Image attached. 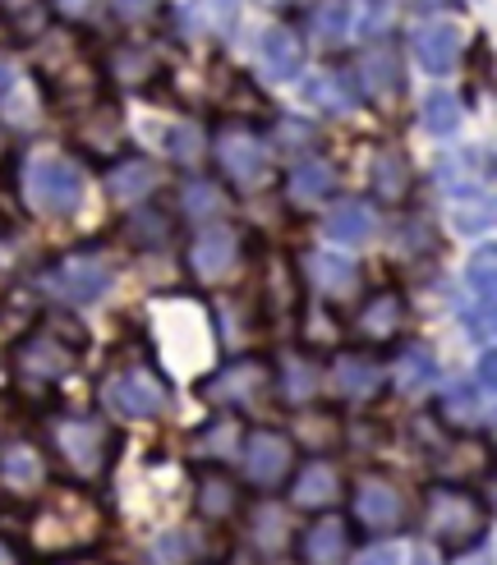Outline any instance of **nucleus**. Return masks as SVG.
<instances>
[{
  "mask_svg": "<svg viewBox=\"0 0 497 565\" xmlns=\"http://www.w3.org/2000/svg\"><path fill=\"white\" fill-rule=\"evenodd\" d=\"M6 161H10V129L0 125V171H6Z\"/></svg>",
  "mask_w": 497,
  "mask_h": 565,
  "instance_id": "864d4df0",
  "label": "nucleus"
},
{
  "mask_svg": "<svg viewBox=\"0 0 497 565\" xmlns=\"http://www.w3.org/2000/svg\"><path fill=\"white\" fill-rule=\"evenodd\" d=\"M254 61H258V74L267 83H295L299 70H304V38H299V28H290V23L263 28L258 46H254Z\"/></svg>",
  "mask_w": 497,
  "mask_h": 565,
  "instance_id": "bb28decb",
  "label": "nucleus"
},
{
  "mask_svg": "<svg viewBox=\"0 0 497 565\" xmlns=\"http://www.w3.org/2000/svg\"><path fill=\"white\" fill-rule=\"evenodd\" d=\"M161 14V0H110V19L120 28H148Z\"/></svg>",
  "mask_w": 497,
  "mask_h": 565,
  "instance_id": "de8ad7c7",
  "label": "nucleus"
},
{
  "mask_svg": "<svg viewBox=\"0 0 497 565\" xmlns=\"http://www.w3.org/2000/svg\"><path fill=\"white\" fill-rule=\"evenodd\" d=\"M97 401L106 405L110 418L152 423L166 414V405H171V386H166V377L157 369H148V363H125V369L102 377Z\"/></svg>",
  "mask_w": 497,
  "mask_h": 565,
  "instance_id": "6e6552de",
  "label": "nucleus"
},
{
  "mask_svg": "<svg viewBox=\"0 0 497 565\" xmlns=\"http://www.w3.org/2000/svg\"><path fill=\"white\" fill-rule=\"evenodd\" d=\"M295 267V280L299 290H309L318 303L337 308V303H350L364 286V271H359L355 258H341V253H322V248H304L299 258L290 263Z\"/></svg>",
  "mask_w": 497,
  "mask_h": 565,
  "instance_id": "4468645a",
  "label": "nucleus"
},
{
  "mask_svg": "<svg viewBox=\"0 0 497 565\" xmlns=\"http://www.w3.org/2000/svg\"><path fill=\"white\" fill-rule=\"evenodd\" d=\"M46 456L28 437H0V488L10 497H38L46 488Z\"/></svg>",
  "mask_w": 497,
  "mask_h": 565,
  "instance_id": "393cba45",
  "label": "nucleus"
},
{
  "mask_svg": "<svg viewBox=\"0 0 497 565\" xmlns=\"http://www.w3.org/2000/svg\"><path fill=\"white\" fill-rule=\"evenodd\" d=\"M0 38H6V33H0Z\"/></svg>",
  "mask_w": 497,
  "mask_h": 565,
  "instance_id": "13d9d810",
  "label": "nucleus"
},
{
  "mask_svg": "<svg viewBox=\"0 0 497 565\" xmlns=\"http://www.w3.org/2000/svg\"><path fill=\"white\" fill-rule=\"evenodd\" d=\"M405 327H410V303H405V295L392 290V286L369 290L364 303L355 308V335H359V345L387 350V345L401 341Z\"/></svg>",
  "mask_w": 497,
  "mask_h": 565,
  "instance_id": "a211bd4d",
  "label": "nucleus"
},
{
  "mask_svg": "<svg viewBox=\"0 0 497 565\" xmlns=\"http://www.w3.org/2000/svg\"><path fill=\"white\" fill-rule=\"evenodd\" d=\"M120 244H129L134 253H161V248H171L176 235H180V221L171 207H161V203H138L129 216H120Z\"/></svg>",
  "mask_w": 497,
  "mask_h": 565,
  "instance_id": "c85d7f7f",
  "label": "nucleus"
},
{
  "mask_svg": "<svg viewBox=\"0 0 497 565\" xmlns=\"http://www.w3.org/2000/svg\"><path fill=\"white\" fill-rule=\"evenodd\" d=\"M369 189H373V198L382 207H401L405 198L414 193V161H410V152L396 148V143L373 148V157H369Z\"/></svg>",
  "mask_w": 497,
  "mask_h": 565,
  "instance_id": "7c9ffc66",
  "label": "nucleus"
},
{
  "mask_svg": "<svg viewBox=\"0 0 497 565\" xmlns=\"http://www.w3.org/2000/svg\"><path fill=\"white\" fill-rule=\"evenodd\" d=\"M392 23H396V0H359V6H350V33L369 38V46L387 42Z\"/></svg>",
  "mask_w": 497,
  "mask_h": 565,
  "instance_id": "37998d69",
  "label": "nucleus"
},
{
  "mask_svg": "<svg viewBox=\"0 0 497 565\" xmlns=\"http://www.w3.org/2000/svg\"><path fill=\"white\" fill-rule=\"evenodd\" d=\"M493 267H497V248H493V244H484L475 258L465 263L461 318H465V327H469V335H475V341H488V335H493V290H497Z\"/></svg>",
  "mask_w": 497,
  "mask_h": 565,
  "instance_id": "aec40b11",
  "label": "nucleus"
},
{
  "mask_svg": "<svg viewBox=\"0 0 497 565\" xmlns=\"http://www.w3.org/2000/svg\"><path fill=\"white\" fill-rule=\"evenodd\" d=\"M405 46H410L414 65H420L424 74L442 78V74H452V70L465 61V46H469V38H465V28H461L456 19H447V14H433V19H424V23H414V28H410Z\"/></svg>",
  "mask_w": 497,
  "mask_h": 565,
  "instance_id": "dca6fc26",
  "label": "nucleus"
},
{
  "mask_svg": "<svg viewBox=\"0 0 497 565\" xmlns=\"http://www.w3.org/2000/svg\"><path fill=\"white\" fill-rule=\"evenodd\" d=\"M272 391L282 395L290 409H309L318 401V391H322V359L309 345L286 350L272 363Z\"/></svg>",
  "mask_w": 497,
  "mask_h": 565,
  "instance_id": "412c9836",
  "label": "nucleus"
},
{
  "mask_svg": "<svg viewBox=\"0 0 497 565\" xmlns=\"http://www.w3.org/2000/svg\"><path fill=\"white\" fill-rule=\"evenodd\" d=\"M28 74L38 78L46 102H93L102 97V74H97V51L83 42L78 28L70 23H46L38 33V51Z\"/></svg>",
  "mask_w": 497,
  "mask_h": 565,
  "instance_id": "f257e3e1",
  "label": "nucleus"
},
{
  "mask_svg": "<svg viewBox=\"0 0 497 565\" xmlns=\"http://www.w3.org/2000/svg\"><path fill=\"white\" fill-rule=\"evenodd\" d=\"M373 225H378V216H373V207L364 203V198H341V203L322 216V235L337 248H355V244H364L373 235Z\"/></svg>",
  "mask_w": 497,
  "mask_h": 565,
  "instance_id": "f704fd0d",
  "label": "nucleus"
},
{
  "mask_svg": "<svg viewBox=\"0 0 497 565\" xmlns=\"http://www.w3.org/2000/svg\"><path fill=\"white\" fill-rule=\"evenodd\" d=\"M70 143L88 161H97L102 171L116 157H125V110H120V102L106 97V93L83 102L78 116H74V129H70Z\"/></svg>",
  "mask_w": 497,
  "mask_h": 565,
  "instance_id": "f8f14e48",
  "label": "nucleus"
},
{
  "mask_svg": "<svg viewBox=\"0 0 497 565\" xmlns=\"http://www.w3.org/2000/svg\"><path fill=\"white\" fill-rule=\"evenodd\" d=\"M341 492H346V478H341V469L331 465L327 456H314V460L295 465L290 478H286L290 511H309V515L331 511V505L341 501Z\"/></svg>",
  "mask_w": 497,
  "mask_h": 565,
  "instance_id": "6ab92c4d",
  "label": "nucleus"
},
{
  "mask_svg": "<svg viewBox=\"0 0 497 565\" xmlns=\"http://www.w3.org/2000/svg\"><path fill=\"white\" fill-rule=\"evenodd\" d=\"M97 74L120 93H152L166 78V55L148 38H120L97 55Z\"/></svg>",
  "mask_w": 497,
  "mask_h": 565,
  "instance_id": "ddd939ff",
  "label": "nucleus"
},
{
  "mask_svg": "<svg viewBox=\"0 0 497 565\" xmlns=\"http://www.w3.org/2000/svg\"><path fill=\"white\" fill-rule=\"evenodd\" d=\"M387 386H396L405 401H424V395H433L442 386V373H437V359L433 350L424 345H405L396 354V363L387 369Z\"/></svg>",
  "mask_w": 497,
  "mask_h": 565,
  "instance_id": "473e14b6",
  "label": "nucleus"
},
{
  "mask_svg": "<svg viewBox=\"0 0 497 565\" xmlns=\"http://www.w3.org/2000/svg\"><path fill=\"white\" fill-rule=\"evenodd\" d=\"M240 505H244V488H240V478L226 473V465H203L193 473V511H199L203 524L235 520Z\"/></svg>",
  "mask_w": 497,
  "mask_h": 565,
  "instance_id": "cd10ccee",
  "label": "nucleus"
},
{
  "mask_svg": "<svg viewBox=\"0 0 497 565\" xmlns=\"http://www.w3.org/2000/svg\"><path fill=\"white\" fill-rule=\"evenodd\" d=\"M199 395L208 405H216L221 414H248L258 409L272 391V359H258V354H240L231 363H221V369H212L203 382H199Z\"/></svg>",
  "mask_w": 497,
  "mask_h": 565,
  "instance_id": "1a4fd4ad",
  "label": "nucleus"
},
{
  "mask_svg": "<svg viewBox=\"0 0 497 565\" xmlns=\"http://www.w3.org/2000/svg\"><path fill=\"white\" fill-rule=\"evenodd\" d=\"M240 441H244L240 414H216L212 423H203V428L193 433V450H199L203 460H212V465H226L240 450Z\"/></svg>",
  "mask_w": 497,
  "mask_h": 565,
  "instance_id": "ea45409f",
  "label": "nucleus"
},
{
  "mask_svg": "<svg viewBox=\"0 0 497 565\" xmlns=\"http://www.w3.org/2000/svg\"><path fill=\"white\" fill-rule=\"evenodd\" d=\"M437 253V231L433 221L424 216H401L392 225V258H410V263H424Z\"/></svg>",
  "mask_w": 497,
  "mask_h": 565,
  "instance_id": "79ce46f5",
  "label": "nucleus"
},
{
  "mask_svg": "<svg viewBox=\"0 0 497 565\" xmlns=\"http://www.w3.org/2000/svg\"><path fill=\"white\" fill-rule=\"evenodd\" d=\"M46 441L55 450V460L74 473V483H102L120 460V433L102 414H88V409H51Z\"/></svg>",
  "mask_w": 497,
  "mask_h": 565,
  "instance_id": "f03ea898",
  "label": "nucleus"
},
{
  "mask_svg": "<svg viewBox=\"0 0 497 565\" xmlns=\"http://www.w3.org/2000/svg\"><path fill=\"white\" fill-rule=\"evenodd\" d=\"M437 418L447 433H479L488 428V391L479 382H447L437 386Z\"/></svg>",
  "mask_w": 497,
  "mask_h": 565,
  "instance_id": "c756f323",
  "label": "nucleus"
},
{
  "mask_svg": "<svg viewBox=\"0 0 497 565\" xmlns=\"http://www.w3.org/2000/svg\"><path fill=\"white\" fill-rule=\"evenodd\" d=\"M290 533H295V524H290L286 511H258V520H254V543H258L263 552H282V547L290 543Z\"/></svg>",
  "mask_w": 497,
  "mask_h": 565,
  "instance_id": "49530a36",
  "label": "nucleus"
},
{
  "mask_svg": "<svg viewBox=\"0 0 497 565\" xmlns=\"http://www.w3.org/2000/svg\"><path fill=\"white\" fill-rule=\"evenodd\" d=\"M304 102H309L314 110H322V116H355L359 110V88H355V78L350 70H322L314 74L309 83H304Z\"/></svg>",
  "mask_w": 497,
  "mask_h": 565,
  "instance_id": "72a5a7b5",
  "label": "nucleus"
},
{
  "mask_svg": "<svg viewBox=\"0 0 497 565\" xmlns=\"http://www.w3.org/2000/svg\"><path fill=\"white\" fill-rule=\"evenodd\" d=\"M263 138H267L272 157L286 152V157H299V161H304V157H309V152L322 143V129H318L314 120H304V116H290V110H276V116H267Z\"/></svg>",
  "mask_w": 497,
  "mask_h": 565,
  "instance_id": "c9c22d12",
  "label": "nucleus"
},
{
  "mask_svg": "<svg viewBox=\"0 0 497 565\" xmlns=\"http://www.w3.org/2000/svg\"><path fill=\"white\" fill-rule=\"evenodd\" d=\"M193 38H208L221 42L240 23V0H184L180 14H176Z\"/></svg>",
  "mask_w": 497,
  "mask_h": 565,
  "instance_id": "e433bc0d",
  "label": "nucleus"
},
{
  "mask_svg": "<svg viewBox=\"0 0 497 565\" xmlns=\"http://www.w3.org/2000/svg\"><path fill=\"white\" fill-rule=\"evenodd\" d=\"M74 565H97V561H74Z\"/></svg>",
  "mask_w": 497,
  "mask_h": 565,
  "instance_id": "4d7b16f0",
  "label": "nucleus"
},
{
  "mask_svg": "<svg viewBox=\"0 0 497 565\" xmlns=\"http://www.w3.org/2000/svg\"><path fill=\"white\" fill-rule=\"evenodd\" d=\"M420 6H442V0H420Z\"/></svg>",
  "mask_w": 497,
  "mask_h": 565,
  "instance_id": "6e6d98bb",
  "label": "nucleus"
},
{
  "mask_svg": "<svg viewBox=\"0 0 497 565\" xmlns=\"http://www.w3.org/2000/svg\"><path fill=\"white\" fill-rule=\"evenodd\" d=\"M304 33L314 38L318 51H341L355 33H350V0H318L304 19Z\"/></svg>",
  "mask_w": 497,
  "mask_h": 565,
  "instance_id": "4c0bfd02",
  "label": "nucleus"
},
{
  "mask_svg": "<svg viewBox=\"0 0 497 565\" xmlns=\"http://www.w3.org/2000/svg\"><path fill=\"white\" fill-rule=\"evenodd\" d=\"M161 184H166V171L144 152H125V157H116L106 166V198L110 203H120V207L148 203Z\"/></svg>",
  "mask_w": 497,
  "mask_h": 565,
  "instance_id": "5701e85b",
  "label": "nucleus"
},
{
  "mask_svg": "<svg viewBox=\"0 0 497 565\" xmlns=\"http://www.w3.org/2000/svg\"><path fill=\"white\" fill-rule=\"evenodd\" d=\"M83 345H88L83 327L70 313H51L10 345V373L28 386H61L78 369Z\"/></svg>",
  "mask_w": 497,
  "mask_h": 565,
  "instance_id": "7ed1b4c3",
  "label": "nucleus"
},
{
  "mask_svg": "<svg viewBox=\"0 0 497 565\" xmlns=\"http://www.w3.org/2000/svg\"><path fill=\"white\" fill-rule=\"evenodd\" d=\"M350 552H355V529L341 515H318L295 539L299 565H350Z\"/></svg>",
  "mask_w": 497,
  "mask_h": 565,
  "instance_id": "a878e982",
  "label": "nucleus"
},
{
  "mask_svg": "<svg viewBox=\"0 0 497 565\" xmlns=\"http://www.w3.org/2000/svg\"><path fill=\"white\" fill-rule=\"evenodd\" d=\"M350 515H355L350 529H364V533H373V539L396 533L405 524V492L387 473H364L350 492Z\"/></svg>",
  "mask_w": 497,
  "mask_h": 565,
  "instance_id": "f3484780",
  "label": "nucleus"
},
{
  "mask_svg": "<svg viewBox=\"0 0 497 565\" xmlns=\"http://www.w3.org/2000/svg\"><path fill=\"white\" fill-rule=\"evenodd\" d=\"M355 565H414L410 543H373L369 552H359Z\"/></svg>",
  "mask_w": 497,
  "mask_h": 565,
  "instance_id": "09e8293b",
  "label": "nucleus"
},
{
  "mask_svg": "<svg viewBox=\"0 0 497 565\" xmlns=\"http://www.w3.org/2000/svg\"><path fill=\"white\" fill-rule=\"evenodd\" d=\"M46 6L55 10V23H78V19H93L102 10V0H46Z\"/></svg>",
  "mask_w": 497,
  "mask_h": 565,
  "instance_id": "8fccbe9b",
  "label": "nucleus"
},
{
  "mask_svg": "<svg viewBox=\"0 0 497 565\" xmlns=\"http://www.w3.org/2000/svg\"><path fill=\"white\" fill-rule=\"evenodd\" d=\"M0 565H23L19 547H14V543H6V539H0Z\"/></svg>",
  "mask_w": 497,
  "mask_h": 565,
  "instance_id": "603ef678",
  "label": "nucleus"
},
{
  "mask_svg": "<svg viewBox=\"0 0 497 565\" xmlns=\"http://www.w3.org/2000/svg\"><path fill=\"white\" fill-rule=\"evenodd\" d=\"M331 193H337V166H331L327 157H304V161L290 166V175H286L290 212H314V207L327 203Z\"/></svg>",
  "mask_w": 497,
  "mask_h": 565,
  "instance_id": "2f4dec72",
  "label": "nucleus"
},
{
  "mask_svg": "<svg viewBox=\"0 0 497 565\" xmlns=\"http://www.w3.org/2000/svg\"><path fill=\"white\" fill-rule=\"evenodd\" d=\"M19 203L33 216H74L83 207V171L74 157L61 152H28L19 166Z\"/></svg>",
  "mask_w": 497,
  "mask_h": 565,
  "instance_id": "423d86ee",
  "label": "nucleus"
},
{
  "mask_svg": "<svg viewBox=\"0 0 497 565\" xmlns=\"http://www.w3.org/2000/svg\"><path fill=\"white\" fill-rule=\"evenodd\" d=\"M424 515H429V529H433L437 547H447V552L479 547V539L488 533V505L479 501V492H469L465 483H429Z\"/></svg>",
  "mask_w": 497,
  "mask_h": 565,
  "instance_id": "0eeeda50",
  "label": "nucleus"
},
{
  "mask_svg": "<svg viewBox=\"0 0 497 565\" xmlns=\"http://www.w3.org/2000/svg\"><path fill=\"white\" fill-rule=\"evenodd\" d=\"M38 286L51 295V303H61V308H88L116 286V258H110L102 244L65 248L61 258L38 267Z\"/></svg>",
  "mask_w": 497,
  "mask_h": 565,
  "instance_id": "39448f33",
  "label": "nucleus"
},
{
  "mask_svg": "<svg viewBox=\"0 0 497 565\" xmlns=\"http://www.w3.org/2000/svg\"><path fill=\"white\" fill-rule=\"evenodd\" d=\"M248 258L244 248V231L235 221H208L193 225V235L184 244V271L199 280V286H221L231 280Z\"/></svg>",
  "mask_w": 497,
  "mask_h": 565,
  "instance_id": "9d476101",
  "label": "nucleus"
},
{
  "mask_svg": "<svg viewBox=\"0 0 497 565\" xmlns=\"http://www.w3.org/2000/svg\"><path fill=\"white\" fill-rule=\"evenodd\" d=\"M240 465H244V483L254 492H276L286 488V478L295 469V441L282 428H254L240 441Z\"/></svg>",
  "mask_w": 497,
  "mask_h": 565,
  "instance_id": "2eb2a0df",
  "label": "nucleus"
},
{
  "mask_svg": "<svg viewBox=\"0 0 497 565\" xmlns=\"http://www.w3.org/2000/svg\"><path fill=\"white\" fill-rule=\"evenodd\" d=\"M226 207H231L226 184L203 180V175H193V180L180 184V212H184V221H193V225L226 221Z\"/></svg>",
  "mask_w": 497,
  "mask_h": 565,
  "instance_id": "58836bf2",
  "label": "nucleus"
},
{
  "mask_svg": "<svg viewBox=\"0 0 497 565\" xmlns=\"http://www.w3.org/2000/svg\"><path fill=\"white\" fill-rule=\"evenodd\" d=\"M355 88H359V102H396L405 93V74H401V51L392 42H373L364 55H359V65L350 70Z\"/></svg>",
  "mask_w": 497,
  "mask_h": 565,
  "instance_id": "4be33fe9",
  "label": "nucleus"
},
{
  "mask_svg": "<svg viewBox=\"0 0 497 565\" xmlns=\"http://www.w3.org/2000/svg\"><path fill=\"white\" fill-rule=\"evenodd\" d=\"M203 539H199V529H161L157 539H152V565H203Z\"/></svg>",
  "mask_w": 497,
  "mask_h": 565,
  "instance_id": "a19ab883",
  "label": "nucleus"
},
{
  "mask_svg": "<svg viewBox=\"0 0 497 565\" xmlns=\"http://www.w3.org/2000/svg\"><path fill=\"white\" fill-rule=\"evenodd\" d=\"M322 391L346 409H364L387 391V363L373 350H337L322 363Z\"/></svg>",
  "mask_w": 497,
  "mask_h": 565,
  "instance_id": "9b49d317",
  "label": "nucleus"
},
{
  "mask_svg": "<svg viewBox=\"0 0 497 565\" xmlns=\"http://www.w3.org/2000/svg\"><path fill=\"white\" fill-rule=\"evenodd\" d=\"M166 152H171L176 166H199L208 157V125L199 120H180L166 129Z\"/></svg>",
  "mask_w": 497,
  "mask_h": 565,
  "instance_id": "c03bdc74",
  "label": "nucleus"
},
{
  "mask_svg": "<svg viewBox=\"0 0 497 565\" xmlns=\"http://www.w3.org/2000/svg\"><path fill=\"white\" fill-rule=\"evenodd\" d=\"M208 157L235 193H263L276 184V157L263 129H254L248 120H221L216 129H208Z\"/></svg>",
  "mask_w": 497,
  "mask_h": 565,
  "instance_id": "20e7f679",
  "label": "nucleus"
},
{
  "mask_svg": "<svg viewBox=\"0 0 497 565\" xmlns=\"http://www.w3.org/2000/svg\"><path fill=\"white\" fill-rule=\"evenodd\" d=\"M452 565H493V556H488L484 547H469V552H456Z\"/></svg>",
  "mask_w": 497,
  "mask_h": 565,
  "instance_id": "3c124183",
  "label": "nucleus"
},
{
  "mask_svg": "<svg viewBox=\"0 0 497 565\" xmlns=\"http://www.w3.org/2000/svg\"><path fill=\"white\" fill-rule=\"evenodd\" d=\"M46 97L38 88V78L14 61H0V125L6 129H33L46 116Z\"/></svg>",
  "mask_w": 497,
  "mask_h": 565,
  "instance_id": "b1692460",
  "label": "nucleus"
},
{
  "mask_svg": "<svg viewBox=\"0 0 497 565\" xmlns=\"http://www.w3.org/2000/svg\"><path fill=\"white\" fill-rule=\"evenodd\" d=\"M267 6H299V0H267Z\"/></svg>",
  "mask_w": 497,
  "mask_h": 565,
  "instance_id": "5fc2aeb1",
  "label": "nucleus"
},
{
  "mask_svg": "<svg viewBox=\"0 0 497 565\" xmlns=\"http://www.w3.org/2000/svg\"><path fill=\"white\" fill-rule=\"evenodd\" d=\"M420 125H424L433 138L456 134V125H461V97L447 93V88H433V93L420 102Z\"/></svg>",
  "mask_w": 497,
  "mask_h": 565,
  "instance_id": "a18cd8bd",
  "label": "nucleus"
}]
</instances>
